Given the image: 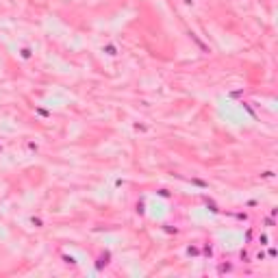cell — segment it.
<instances>
[{"instance_id":"cell-1","label":"cell","mask_w":278,"mask_h":278,"mask_svg":"<svg viewBox=\"0 0 278 278\" xmlns=\"http://www.w3.org/2000/svg\"><path fill=\"white\" fill-rule=\"evenodd\" d=\"M104 52L111 54V57H113V54H117V52H115V46H107V48H104Z\"/></svg>"},{"instance_id":"cell-3","label":"cell","mask_w":278,"mask_h":278,"mask_svg":"<svg viewBox=\"0 0 278 278\" xmlns=\"http://www.w3.org/2000/svg\"><path fill=\"white\" fill-rule=\"evenodd\" d=\"M22 57L28 59V57H31V50H28V48H24V50H22Z\"/></svg>"},{"instance_id":"cell-2","label":"cell","mask_w":278,"mask_h":278,"mask_svg":"<svg viewBox=\"0 0 278 278\" xmlns=\"http://www.w3.org/2000/svg\"><path fill=\"white\" fill-rule=\"evenodd\" d=\"M33 224L37 226V228H42V220H39V217H33Z\"/></svg>"}]
</instances>
